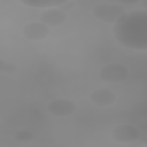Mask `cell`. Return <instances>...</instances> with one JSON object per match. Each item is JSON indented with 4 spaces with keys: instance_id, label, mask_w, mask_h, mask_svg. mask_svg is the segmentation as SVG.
<instances>
[{
    "instance_id": "1",
    "label": "cell",
    "mask_w": 147,
    "mask_h": 147,
    "mask_svg": "<svg viewBox=\"0 0 147 147\" xmlns=\"http://www.w3.org/2000/svg\"><path fill=\"white\" fill-rule=\"evenodd\" d=\"M114 38L124 47L147 51V10L126 11L113 26Z\"/></svg>"
},
{
    "instance_id": "2",
    "label": "cell",
    "mask_w": 147,
    "mask_h": 147,
    "mask_svg": "<svg viewBox=\"0 0 147 147\" xmlns=\"http://www.w3.org/2000/svg\"><path fill=\"white\" fill-rule=\"evenodd\" d=\"M126 11L123 6L115 3H99L92 9V14L95 18L109 24H116Z\"/></svg>"
},
{
    "instance_id": "3",
    "label": "cell",
    "mask_w": 147,
    "mask_h": 147,
    "mask_svg": "<svg viewBox=\"0 0 147 147\" xmlns=\"http://www.w3.org/2000/svg\"><path fill=\"white\" fill-rule=\"evenodd\" d=\"M129 69L121 63H108L100 70V77L107 83H122L129 77Z\"/></svg>"
},
{
    "instance_id": "4",
    "label": "cell",
    "mask_w": 147,
    "mask_h": 147,
    "mask_svg": "<svg viewBox=\"0 0 147 147\" xmlns=\"http://www.w3.org/2000/svg\"><path fill=\"white\" fill-rule=\"evenodd\" d=\"M76 103L65 98L54 99L47 103V111L55 117H67L76 111Z\"/></svg>"
},
{
    "instance_id": "5",
    "label": "cell",
    "mask_w": 147,
    "mask_h": 147,
    "mask_svg": "<svg viewBox=\"0 0 147 147\" xmlns=\"http://www.w3.org/2000/svg\"><path fill=\"white\" fill-rule=\"evenodd\" d=\"M139 130L131 125V124H119L116 125L111 132H110V137L117 141V142H123V144H129V142H133L136 140L139 139Z\"/></svg>"
},
{
    "instance_id": "6",
    "label": "cell",
    "mask_w": 147,
    "mask_h": 147,
    "mask_svg": "<svg viewBox=\"0 0 147 147\" xmlns=\"http://www.w3.org/2000/svg\"><path fill=\"white\" fill-rule=\"evenodd\" d=\"M51 28L42 22H30L23 28V36L31 41H40L49 36Z\"/></svg>"
},
{
    "instance_id": "7",
    "label": "cell",
    "mask_w": 147,
    "mask_h": 147,
    "mask_svg": "<svg viewBox=\"0 0 147 147\" xmlns=\"http://www.w3.org/2000/svg\"><path fill=\"white\" fill-rule=\"evenodd\" d=\"M40 22L46 24L49 28L62 25L67 21V14L60 8H49L44 9L39 15Z\"/></svg>"
},
{
    "instance_id": "8",
    "label": "cell",
    "mask_w": 147,
    "mask_h": 147,
    "mask_svg": "<svg viewBox=\"0 0 147 147\" xmlns=\"http://www.w3.org/2000/svg\"><path fill=\"white\" fill-rule=\"evenodd\" d=\"M90 101L93 105L99 106V107L110 106L116 101V94L109 88H105V87L96 88L91 92Z\"/></svg>"
},
{
    "instance_id": "9",
    "label": "cell",
    "mask_w": 147,
    "mask_h": 147,
    "mask_svg": "<svg viewBox=\"0 0 147 147\" xmlns=\"http://www.w3.org/2000/svg\"><path fill=\"white\" fill-rule=\"evenodd\" d=\"M65 0H20V3L28 6V7H33V8H44V9H49V8H60Z\"/></svg>"
},
{
    "instance_id": "10",
    "label": "cell",
    "mask_w": 147,
    "mask_h": 147,
    "mask_svg": "<svg viewBox=\"0 0 147 147\" xmlns=\"http://www.w3.org/2000/svg\"><path fill=\"white\" fill-rule=\"evenodd\" d=\"M14 138L18 142H30L34 139V134L28 130H20L15 133Z\"/></svg>"
},
{
    "instance_id": "11",
    "label": "cell",
    "mask_w": 147,
    "mask_h": 147,
    "mask_svg": "<svg viewBox=\"0 0 147 147\" xmlns=\"http://www.w3.org/2000/svg\"><path fill=\"white\" fill-rule=\"evenodd\" d=\"M17 70V67L14 63L5 62L3 59H0V71L2 74H13Z\"/></svg>"
},
{
    "instance_id": "12",
    "label": "cell",
    "mask_w": 147,
    "mask_h": 147,
    "mask_svg": "<svg viewBox=\"0 0 147 147\" xmlns=\"http://www.w3.org/2000/svg\"><path fill=\"white\" fill-rule=\"evenodd\" d=\"M74 6H75V3H74L72 1H65V2L60 7V9H62L63 11H65V10H70Z\"/></svg>"
},
{
    "instance_id": "13",
    "label": "cell",
    "mask_w": 147,
    "mask_h": 147,
    "mask_svg": "<svg viewBox=\"0 0 147 147\" xmlns=\"http://www.w3.org/2000/svg\"><path fill=\"white\" fill-rule=\"evenodd\" d=\"M141 6H142V8H144V9H146V10H147V0H144V1L141 2Z\"/></svg>"
},
{
    "instance_id": "14",
    "label": "cell",
    "mask_w": 147,
    "mask_h": 147,
    "mask_svg": "<svg viewBox=\"0 0 147 147\" xmlns=\"http://www.w3.org/2000/svg\"><path fill=\"white\" fill-rule=\"evenodd\" d=\"M146 147H147V146H146Z\"/></svg>"
}]
</instances>
